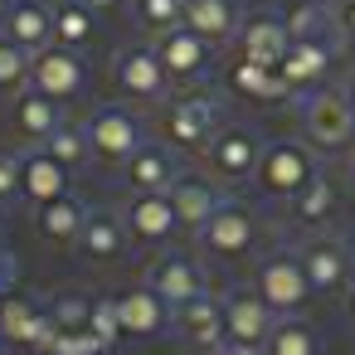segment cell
I'll return each instance as SVG.
<instances>
[{
    "instance_id": "obj_23",
    "label": "cell",
    "mask_w": 355,
    "mask_h": 355,
    "mask_svg": "<svg viewBox=\"0 0 355 355\" xmlns=\"http://www.w3.org/2000/svg\"><path fill=\"white\" fill-rule=\"evenodd\" d=\"M0 35H6L10 44H20L25 54L49 49L54 44V6H44V0H10Z\"/></svg>"
},
{
    "instance_id": "obj_17",
    "label": "cell",
    "mask_w": 355,
    "mask_h": 355,
    "mask_svg": "<svg viewBox=\"0 0 355 355\" xmlns=\"http://www.w3.org/2000/svg\"><path fill=\"white\" fill-rule=\"evenodd\" d=\"M156 54H161V64H166V73H171L175 83H195V78H205L209 64H214V44L200 40L190 25L161 35V40H156Z\"/></svg>"
},
{
    "instance_id": "obj_41",
    "label": "cell",
    "mask_w": 355,
    "mask_h": 355,
    "mask_svg": "<svg viewBox=\"0 0 355 355\" xmlns=\"http://www.w3.org/2000/svg\"><path fill=\"white\" fill-rule=\"evenodd\" d=\"M336 30L355 40V0H336Z\"/></svg>"
},
{
    "instance_id": "obj_5",
    "label": "cell",
    "mask_w": 355,
    "mask_h": 355,
    "mask_svg": "<svg viewBox=\"0 0 355 355\" xmlns=\"http://www.w3.org/2000/svg\"><path fill=\"white\" fill-rule=\"evenodd\" d=\"M258 297L272 306V316H297L302 306H306V297H316L311 292V277H306V268H302V258H297V248H272L263 263H258Z\"/></svg>"
},
{
    "instance_id": "obj_38",
    "label": "cell",
    "mask_w": 355,
    "mask_h": 355,
    "mask_svg": "<svg viewBox=\"0 0 355 355\" xmlns=\"http://www.w3.org/2000/svg\"><path fill=\"white\" fill-rule=\"evenodd\" d=\"M44 355H107V345H103V340H98L88 326H78V331H64V326H54V336H49Z\"/></svg>"
},
{
    "instance_id": "obj_11",
    "label": "cell",
    "mask_w": 355,
    "mask_h": 355,
    "mask_svg": "<svg viewBox=\"0 0 355 355\" xmlns=\"http://www.w3.org/2000/svg\"><path fill=\"white\" fill-rule=\"evenodd\" d=\"M166 200H171L175 219H180V234H200L214 219V209L224 205V190H219V180L209 171H180V180L166 190Z\"/></svg>"
},
{
    "instance_id": "obj_18",
    "label": "cell",
    "mask_w": 355,
    "mask_h": 355,
    "mask_svg": "<svg viewBox=\"0 0 355 355\" xmlns=\"http://www.w3.org/2000/svg\"><path fill=\"white\" fill-rule=\"evenodd\" d=\"M49 336H54V316H49V306H35L30 297L10 292L6 311H0V340H6V345H25V350L44 355Z\"/></svg>"
},
{
    "instance_id": "obj_16",
    "label": "cell",
    "mask_w": 355,
    "mask_h": 355,
    "mask_svg": "<svg viewBox=\"0 0 355 355\" xmlns=\"http://www.w3.org/2000/svg\"><path fill=\"white\" fill-rule=\"evenodd\" d=\"M180 151L166 146V141H146L127 166H122V185L132 195H166L175 180H180Z\"/></svg>"
},
{
    "instance_id": "obj_24",
    "label": "cell",
    "mask_w": 355,
    "mask_h": 355,
    "mask_svg": "<svg viewBox=\"0 0 355 355\" xmlns=\"http://www.w3.org/2000/svg\"><path fill=\"white\" fill-rule=\"evenodd\" d=\"M69 175H73V171H64L49 151L35 146V151L20 156V200L35 205V209H40V205H54V200L69 195Z\"/></svg>"
},
{
    "instance_id": "obj_8",
    "label": "cell",
    "mask_w": 355,
    "mask_h": 355,
    "mask_svg": "<svg viewBox=\"0 0 355 355\" xmlns=\"http://www.w3.org/2000/svg\"><path fill=\"white\" fill-rule=\"evenodd\" d=\"M200 239V248L205 253H214V258H248L253 248H258V239H263V224H258V214L243 205V200H224L219 209H214V219L195 234Z\"/></svg>"
},
{
    "instance_id": "obj_22",
    "label": "cell",
    "mask_w": 355,
    "mask_h": 355,
    "mask_svg": "<svg viewBox=\"0 0 355 355\" xmlns=\"http://www.w3.org/2000/svg\"><path fill=\"white\" fill-rule=\"evenodd\" d=\"M297 258H302V268L311 277V292H340V287L355 282L350 277V263H345V243L331 239V234H311L297 248Z\"/></svg>"
},
{
    "instance_id": "obj_25",
    "label": "cell",
    "mask_w": 355,
    "mask_h": 355,
    "mask_svg": "<svg viewBox=\"0 0 355 355\" xmlns=\"http://www.w3.org/2000/svg\"><path fill=\"white\" fill-rule=\"evenodd\" d=\"M287 209H292V219H297L302 229L321 234V229L336 219V209H340V175H336L331 166H321V171L311 175V185H306Z\"/></svg>"
},
{
    "instance_id": "obj_10",
    "label": "cell",
    "mask_w": 355,
    "mask_h": 355,
    "mask_svg": "<svg viewBox=\"0 0 355 355\" xmlns=\"http://www.w3.org/2000/svg\"><path fill=\"white\" fill-rule=\"evenodd\" d=\"M146 282H151V287H156L175 311H180L185 302H195L200 292H209V287H205V268H200V258H195V253H185V248H175V243H171V248H161V253L151 258Z\"/></svg>"
},
{
    "instance_id": "obj_28",
    "label": "cell",
    "mask_w": 355,
    "mask_h": 355,
    "mask_svg": "<svg viewBox=\"0 0 355 355\" xmlns=\"http://www.w3.org/2000/svg\"><path fill=\"white\" fill-rule=\"evenodd\" d=\"M229 93H239V98H248V103H258V107H277V103L297 98V93L282 83L277 69H263V64H248V59H234V64H229Z\"/></svg>"
},
{
    "instance_id": "obj_7",
    "label": "cell",
    "mask_w": 355,
    "mask_h": 355,
    "mask_svg": "<svg viewBox=\"0 0 355 355\" xmlns=\"http://www.w3.org/2000/svg\"><path fill=\"white\" fill-rule=\"evenodd\" d=\"M302 127L306 146L316 151H345L355 141V112L340 88H316L311 98H302Z\"/></svg>"
},
{
    "instance_id": "obj_6",
    "label": "cell",
    "mask_w": 355,
    "mask_h": 355,
    "mask_svg": "<svg viewBox=\"0 0 355 355\" xmlns=\"http://www.w3.org/2000/svg\"><path fill=\"white\" fill-rule=\"evenodd\" d=\"M112 83L127 103H166L175 78L166 73L156 44H122L112 59Z\"/></svg>"
},
{
    "instance_id": "obj_31",
    "label": "cell",
    "mask_w": 355,
    "mask_h": 355,
    "mask_svg": "<svg viewBox=\"0 0 355 355\" xmlns=\"http://www.w3.org/2000/svg\"><path fill=\"white\" fill-rule=\"evenodd\" d=\"M263 350L268 355H321V331L302 316H277Z\"/></svg>"
},
{
    "instance_id": "obj_37",
    "label": "cell",
    "mask_w": 355,
    "mask_h": 355,
    "mask_svg": "<svg viewBox=\"0 0 355 355\" xmlns=\"http://www.w3.org/2000/svg\"><path fill=\"white\" fill-rule=\"evenodd\" d=\"M88 331L112 350V345H122L127 340V331H122V311H117V297L112 292H98L93 297V316H88Z\"/></svg>"
},
{
    "instance_id": "obj_1",
    "label": "cell",
    "mask_w": 355,
    "mask_h": 355,
    "mask_svg": "<svg viewBox=\"0 0 355 355\" xmlns=\"http://www.w3.org/2000/svg\"><path fill=\"white\" fill-rule=\"evenodd\" d=\"M224 122H229V117H224V103H219L214 93H200V88L171 93V98L161 103V112H156L161 141L175 146L180 156H200V151L214 141V132H219Z\"/></svg>"
},
{
    "instance_id": "obj_49",
    "label": "cell",
    "mask_w": 355,
    "mask_h": 355,
    "mask_svg": "<svg viewBox=\"0 0 355 355\" xmlns=\"http://www.w3.org/2000/svg\"><path fill=\"white\" fill-rule=\"evenodd\" d=\"M326 6H336V0H326Z\"/></svg>"
},
{
    "instance_id": "obj_30",
    "label": "cell",
    "mask_w": 355,
    "mask_h": 355,
    "mask_svg": "<svg viewBox=\"0 0 355 355\" xmlns=\"http://www.w3.org/2000/svg\"><path fill=\"white\" fill-rule=\"evenodd\" d=\"M103 25H98V10L78 6V0H64V6H54V44L59 49H73V54H88L98 44Z\"/></svg>"
},
{
    "instance_id": "obj_46",
    "label": "cell",
    "mask_w": 355,
    "mask_h": 355,
    "mask_svg": "<svg viewBox=\"0 0 355 355\" xmlns=\"http://www.w3.org/2000/svg\"><path fill=\"white\" fill-rule=\"evenodd\" d=\"M345 306H350V316H355V282L345 287Z\"/></svg>"
},
{
    "instance_id": "obj_19",
    "label": "cell",
    "mask_w": 355,
    "mask_h": 355,
    "mask_svg": "<svg viewBox=\"0 0 355 355\" xmlns=\"http://www.w3.org/2000/svg\"><path fill=\"white\" fill-rule=\"evenodd\" d=\"M336 40H306V44H292L287 54H282V64H277V73H282V83L292 88V93H306V88H321L326 78H331V69H336Z\"/></svg>"
},
{
    "instance_id": "obj_27",
    "label": "cell",
    "mask_w": 355,
    "mask_h": 355,
    "mask_svg": "<svg viewBox=\"0 0 355 355\" xmlns=\"http://www.w3.org/2000/svg\"><path fill=\"white\" fill-rule=\"evenodd\" d=\"M175 326H180V336H185L190 345H200V350L224 345V340H229V336H224V297L200 292L195 302H185V306L175 311Z\"/></svg>"
},
{
    "instance_id": "obj_48",
    "label": "cell",
    "mask_w": 355,
    "mask_h": 355,
    "mask_svg": "<svg viewBox=\"0 0 355 355\" xmlns=\"http://www.w3.org/2000/svg\"><path fill=\"white\" fill-rule=\"evenodd\" d=\"M0 350H6V340H0Z\"/></svg>"
},
{
    "instance_id": "obj_39",
    "label": "cell",
    "mask_w": 355,
    "mask_h": 355,
    "mask_svg": "<svg viewBox=\"0 0 355 355\" xmlns=\"http://www.w3.org/2000/svg\"><path fill=\"white\" fill-rule=\"evenodd\" d=\"M20 200V156L0 151V205Z\"/></svg>"
},
{
    "instance_id": "obj_9",
    "label": "cell",
    "mask_w": 355,
    "mask_h": 355,
    "mask_svg": "<svg viewBox=\"0 0 355 355\" xmlns=\"http://www.w3.org/2000/svg\"><path fill=\"white\" fill-rule=\"evenodd\" d=\"M30 88L49 93L54 103H73V98H83V93H88V64H83V54L59 49V44L40 49L35 64H30Z\"/></svg>"
},
{
    "instance_id": "obj_44",
    "label": "cell",
    "mask_w": 355,
    "mask_h": 355,
    "mask_svg": "<svg viewBox=\"0 0 355 355\" xmlns=\"http://www.w3.org/2000/svg\"><path fill=\"white\" fill-rule=\"evenodd\" d=\"M340 93H345V103H350V112H355V73L345 78V88H340Z\"/></svg>"
},
{
    "instance_id": "obj_40",
    "label": "cell",
    "mask_w": 355,
    "mask_h": 355,
    "mask_svg": "<svg viewBox=\"0 0 355 355\" xmlns=\"http://www.w3.org/2000/svg\"><path fill=\"white\" fill-rule=\"evenodd\" d=\"M15 272H20L15 253H10V248H0V311H6V302H10V292H15Z\"/></svg>"
},
{
    "instance_id": "obj_3",
    "label": "cell",
    "mask_w": 355,
    "mask_h": 355,
    "mask_svg": "<svg viewBox=\"0 0 355 355\" xmlns=\"http://www.w3.org/2000/svg\"><path fill=\"white\" fill-rule=\"evenodd\" d=\"M83 127H88V141H93V161H107V166H127L151 141L141 112H132L127 103H98L83 117Z\"/></svg>"
},
{
    "instance_id": "obj_21",
    "label": "cell",
    "mask_w": 355,
    "mask_h": 355,
    "mask_svg": "<svg viewBox=\"0 0 355 355\" xmlns=\"http://www.w3.org/2000/svg\"><path fill=\"white\" fill-rule=\"evenodd\" d=\"M73 248H78L88 263H117V258L132 248V234H127V224H122V209L93 205V209H88V224H83V234H78Z\"/></svg>"
},
{
    "instance_id": "obj_36",
    "label": "cell",
    "mask_w": 355,
    "mask_h": 355,
    "mask_svg": "<svg viewBox=\"0 0 355 355\" xmlns=\"http://www.w3.org/2000/svg\"><path fill=\"white\" fill-rule=\"evenodd\" d=\"M49 316H54V326H64V331H78V326H88V316H93V292H78V287H64V292H54V302H49Z\"/></svg>"
},
{
    "instance_id": "obj_42",
    "label": "cell",
    "mask_w": 355,
    "mask_h": 355,
    "mask_svg": "<svg viewBox=\"0 0 355 355\" xmlns=\"http://www.w3.org/2000/svg\"><path fill=\"white\" fill-rule=\"evenodd\" d=\"M209 355H263L258 345H239V340H224V345H214Z\"/></svg>"
},
{
    "instance_id": "obj_33",
    "label": "cell",
    "mask_w": 355,
    "mask_h": 355,
    "mask_svg": "<svg viewBox=\"0 0 355 355\" xmlns=\"http://www.w3.org/2000/svg\"><path fill=\"white\" fill-rule=\"evenodd\" d=\"M40 151H49L64 171H88V166H93V141H88V127H83V122H73V117H69V122H64V127H59V132L40 146Z\"/></svg>"
},
{
    "instance_id": "obj_35",
    "label": "cell",
    "mask_w": 355,
    "mask_h": 355,
    "mask_svg": "<svg viewBox=\"0 0 355 355\" xmlns=\"http://www.w3.org/2000/svg\"><path fill=\"white\" fill-rule=\"evenodd\" d=\"M30 64H35V54H25L20 44H10L6 35H0V93H25L30 88Z\"/></svg>"
},
{
    "instance_id": "obj_43",
    "label": "cell",
    "mask_w": 355,
    "mask_h": 355,
    "mask_svg": "<svg viewBox=\"0 0 355 355\" xmlns=\"http://www.w3.org/2000/svg\"><path fill=\"white\" fill-rule=\"evenodd\" d=\"M78 6H88V10H98V15H107V10H117L122 0H78Z\"/></svg>"
},
{
    "instance_id": "obj_20",
    "label": "cell",
    "mask_w": 355,
    "mask_h": 355,
    "mask_svg": "<svg viewBox=\"0 0 355 355\" xmlns=\"http://www.w3.org/2000/svg\"><path fill=\"white\" fill-rule=\"evenodd\" d=\"M64 122H69L64 103H54V98L40 93V88H25V93H15V103H10V127H15L20 141H30V146H44Z\"/></svg>"
},
{
    "instance_id": "obj_14",
    "label": "cell",
    "mask_w": 355,
    "mask_h": 355,
    "mask_svg": "<svg viewBox=\"0 0 355 355\" xmlns=\"http://www.w3.org/2000/svg\"><path fill=\"white\" fill-rule=\"evenodd\" d=\"M234 49H239V59H248V64L277 69L282 54L292 49V30H287V20H282L277 10H253V15H243Z\"/></svg>"
},
{
    "instance_id": "obj_26",
    "label": "cell",
    "mask_w": 355,
    "mask_h": 355,
    "mask_svg": "<svg viewBox=\"0 0 355 355\" xmlns=\"http://www.w3.org/2000/svg\"><path fill=\"white\" fill-rule=\"evenodd\" d=\"M185 25L200 40H209L214 49L234 44L239 25H243V0H185Z\"/></svg>"
},
{
    "instance_id": "obj_2",
    "label": "cell",
    "mask_w": 355,
    "mask_h": 355,
    "mask_svg": "<svg viewBox=\"0 0 355 355\" xmlns=\"http://www.w3.org/2000/svg\"><path fill=\"white\" fill-rule=\"evenodd\" d=\"M321 171V161H316V151L306 146V141H297V137H277V141H268L263 146V161H258V190L268 195V200H277V205H292L306 185H311V175Z\"/></svg>"
},
{
    "instance_id": "obj_45",
    "label": "cell",
    "mask_w": 355,
    "mask_h": 355,
    "mask_svg": "<svg viewBox=\"0 0 355 355\" xmlns=\"http://www.w3.org/2000/svg\"><path fill=\"white\" fill-rule=\"evenodd\" d=\"M345 263H350V277H355V234L345 239Z\"/></svg>"
},
{
    "instance_id": "obj_12",
    "label": "cell",
    "mask_w": 355,
    "mask_h": 355,
    "mask_svg": "<svg viewBox=\"0 0 355 355\" xmlns=\"http://www.w3.org/2000/svg\"><path fill=\"white\" fill-rule=\"evenodd\" d=\"M122 224H127L132 243L156 248V253L180 239V219H175V209H171L166 195H132V200L122 205Z\"/></svg>"
},
{
    "instance_id": "obj_32",
    "label": "cell",
    "mask_w": 355,
    "mask_h": 355,
    "mask_svg": "<svg viewBox=\"0 0 355 355\" xmlns=\"http://www.w3.org/2000/svg\"><path fill=\"white\" fill-rule=\"evenodd\" d=\"M287 30H292V44H306V40H336V10H326V0H297V6L282 15Z\"/></svg>"
},
{
    "instance_id": "obj_4",
    "label": "cell",
    "mask_w": 355,
    "mask_h": 355,
    "mask_svg": "<svg viewBox=\"0 0 355 355\" xmlns=\"http://www.w3.org/2000/svg\"><path fill=\"white\" fill-rule=\"evenodd\" d=\"M263 137L248 127V122H224L214 132V141L200 151L205 156V171L219 180V185H248L258 175V161H263Z\"/></svg>"
},
{
    "instance_id": "obj_47",
    "label": "cell",
    "mask_w": 355,
    "mask_h": 355,
    "mask_svg": "<svg viewBox=\"0 0 355 355\" xmlns=\"http://www.w3.org/2000/svg\"><path fill=\"white\" fill-rule=\"evenodd\" d=\"M6 10H10V0H0V25H6Z\"/></svg>"
},
{
    "instance_id": "obj_15",
    "label": "cell",
    "mask_w": 355,
    "mask_h": 355,
    "mask_svg": "<svg viewBox=\"0 0 355 355\" xmlns=\"http://www.w3.org/2000/svg\"><path fill=\"white\" fill-rule=\"evenodd\" d=\"M272 306L258 297V287H229L224 292V336L239 340V345H268L272 336Z\"/></svg>"
},
{
    "instance_id": "obj_34",
    "label": "cell",
    "mask_w": 355,
    "mask_h": 355,
    "mask_svg": "<svg viewBox=\"0 0 355 355\" xmlns=\"http://www.w3.org/2000/svg\"><path fill=\"white\" fill-rule=\"evenodd\" d=\"M132 20L141 35L161 40V35L185 25V0H132Z\"/></svg>"
},
{
    "instance_id": "obj_29",
    "label": "cell",
    "mask_w": 355,
    "mask_h": 355,
    "mask_svg": "<svg viewBox=\"0 0 355 355\" xmlns=\"http://www.w3.org/2000/svg\"><path fill=\"white\" fill-rule=\"evenodd\" d=\"M88 200H78V195H64V200H54V205H40L35 209V224H40V234L49 239V243H78V234H83V224H88Z\"/></svg>"
},
{
    "instance_id": "obj_13",
    "label": "cell",
    "mask_w": 355,
    "mask_h": 355,
    "mask_svg": "<svg viewBox=\"0 0 355 355\" xmlns=\"http://www.w3.org/2000/svg\"><path fill=\"white\" fill-rule=\"evenodd\" d=\"M117 311H122V331L127 340H156L175 326V306L151 287V282H137L127 292H117Z\"/></svg>"
}]
</instances>
